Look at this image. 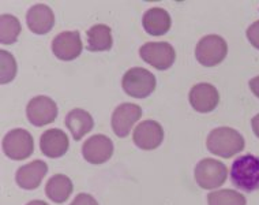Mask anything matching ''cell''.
I'll list each match as a JSON object with an SVG mask.
<instances>
[{
  "label": "cell",
  "mask_w": 259,
  "mask_h": 205,
  "mask_svg": "<svg viewBox=\"0 0 259 205\" xmlns=\"http://www.w3.org/2000/svg\"><path fill=\"white\" fill-rule=\"evenodd\" d=\"M250 89L259 98V76L255 77V78H252L250 81Z\"/></svg>",
  "instance_id": "obj_26"
},
{
  "label": "cell",
  "mask_w": 259,
  "mask_h": 205,
  "mask_svg": "<svg viewBox=\"0 0 259 205\" xmlns=\"http://www.w3.org/2000/svg\"><path fill=\"white\" fill-rule=\"evenodd\" d=\"M48 173V165L42 160H34L19 167L15 175V181L19 187L25 190H34L41 185V181Z\"/></svg>",
  "instance_id": "obj_15"
},
{
  "label": "cell",
  "mask_w": 259,
  "mask_h": 205,
  "mask_svg": "<svg viewBox=\"0 0 259 205\" xmlns=\"http://www.w3.org/2000/svg\"><path fill=\"white\" fill-rule=\"evenodd\" d=\"M82 40L79 31H62L52 41V52L58 59L70 62L82 54Z\"/></svg>",
  "instance_id": "obj_11"
},
{
  "label": "cell",
  "mask_w": 259,
  "mask_h": 205,
  "mask_svg": "<svg viewBox=\"0 0 259 205\" xmlns=\"http://www.w3.org/2000/svg\"><path fill=\"white\" fill-rule=\"evenodd\" d=\"M251 126H252V131H254V134L259 139V114L252 118V121H251Z\"/></svg>",
  "instance_id": "obj_27"
},
{
  "label": "cell",
  "mask_w": 259,
  "mask_h": 205,
  "mask_svg": "<svg viewBox=\"0 0 259 205\" xmlns=\"http://www.w3.org/2000/svg\"><path fill=\"white\" fill-rule=\"evenodd\" d=\"M70 147L67 134L60 129H48L41 134L40 149L47 157L58 159L66 155Z\"/></svg>",
  "instance_id": "obj_14"
},
{
  "label": "cell",
  "mask_w": 259,
  "mask_h": 205,
  "mask_svg": "<svg viewBox=\"0 0 259 205\" xmlns=\"http://www.w3.org/2000/svg\"><path fill=\"white\" fill-rule=\"evenodd\" d=\"M27 121L36 127L50 125L58 116V106L48 96H36L27 102Z\"/></svg>",
  "instance_id": "obj_8"
},
{
  "label": "cell",
  "mask_w": 259,
  "mask_h": 205,
  "mask_svg": "<svg viewBox=\"0 0 259 205\" xmlns=\"http://www.w3.org/2000/svg\"><path fill=\"white\" fill-rule=\"evenodd\" d=\"M244 139L237 130L231 127H219L210 131L206 141V147L213 155L220 157L235 156L244 149Z\"/></svg>",
  "instance_id": "obj_1"
},
{
  "label": "cell",
  "mask_w": 259,
  "mask_h": 205,
  "mask_svg": "<svg viewBox=\"0 0 259 205\" xmlns=\"http://www.w3.org/2000/svg\"><path fill=\"white\" fill-rule=\"evenodd\" d=\"M22 30L21 23L11 14H3L0 17V41L2 44H14L18 39L19 33Z\"/></svg>",
  "instance_id": "obj_21"
},
{
  "label": "cell",
  "mask_w": 259,
  "mask_h": 205,
  "mask_svg": "<svg viewBox=\"0 0 259 205\" xmlns=\"http://www.w3.org/2000/svg\"><path fill=\"white\" fill-rule=\"evenodd\" d=\"M2 148L11 160H25L33 155L34 140L27 130L14 129L3 137Z\"/></svg>",
  "instance_id": "obj_6"
},
{
  "label": "cell",
  "mask_w": 259,
  "mask_h": 205,
  "mask_svg": "<svg viewBox=\"0 0 259 205\" xmlns=\"http://www.w3.org/2000/svg\"><path fill=\"white\" fill-rule=\"evenodd\" d=\"M17 76V60L13 55L2 49L0 51V82L9 84Z\"/></svg>",
  "instance_id": "obj_23"
},
{
  "label": "cell",
  "mask_w": 259,
  "mask_h": 205,
  "mask_svg": "<svg viewBox=\"0 0 259 205\" xmlns=\"http://www.w3.org/2000/svg\"><path fill=\"white\" fill-rule=\"evenodd\" d=\"M113 155V143L104 134L92 135L82 147V156L90 164H103Z\"/></svg>",
  "instance_id": "obj_10"
},
{
  "label": "cell",
  "mask_w": 259,
  "mask_h": 205,
  "mask_svg": "<svg viewBox=\"0 0 259 205\" xmlns=\"http://www.w3.org/2000/svg\"><path fill=\"white\" fill-rule=\"evenodd\" d=\"M70 205H99V202L96 201L94 197H92L90 194H86V193H80L74 198Z\"/></svg>",
  "instance_id": "obj_25"
},
{
  "label": "cell",
  "mask_w": 259,
  "mask_h": 205,
  "mask_svg": "<svg viewBox=\"0 0 259 205\" xmlns=\"http://www.w3.org/2000/svg\"><path fill=\"white\" fill-rule=\"evenodd\" d=\"M231 181L243 192H254L259 189V157L244 155L237 157L231 167Z\"/></svg>",
  "instance_id": "obj_2"
},
{
  "label": "cell",
  "mask_w": 259,
  "mask_h": 205,
  "mask_svg": "<svg viewBox=\"0 0 259 205\" xmlns=\"http://www.w3.org/2000/svg\"><path fill=\"white\" fill-rule=\"evenodd\" d=\"M26 23L33 33L47 35L55 25V14L47 5L31 6L26 14Z\"/></svg>",
  "instance_id": "obj_16"
},
{
  "label": "cell",
  "mask_w": 259,
  "mask_h": 205,
  "mask_svg": "<svg viewBox=\"0 0 259 205\" xmlns=\"http://www.w3.org/2000/svg\"><path fill=\"white\" fill-rule=\"evenodd\" d=\"M88 49L92 52H101V51H109L112 48L113 40H112L111 27L97 23L88 30Z\"/></svg>",
  "instance_id": "obj_20"
},
{
  "label": "cell",
  "mask_w": 259,
  "mask_h": 205,
  "mask_svg": "<svg viewBox=\"0 0 259 205\" xmlns=\"http://www.w3.org/2000/svg\"><path fill=\"white\" fill-rule=\"evenodd\" d=\"M134 144L142 151H153L161 145L164 140L162 126L156 121L141 122L133 134Z\"/></svg>",
  "instance_id": "obj_12"
},
{
  "label": "cell",
  "mask_w": 259,
  "mask_h": 205,
  "mask_svg": "<svg viewBox=\"0 0 259 205\" xmlns=\"http://www.w3.org/2000/svg\"><path fill=\"white\" fill-rule=\"evenodd\" d=\"M188 98L191 107L202 114L214 111L220 102L219 90L215 89V86L206 82L194 85L190 90Z\"/></svg>",
  "instance_id": "obj_13"
},
{
  "label": "cell",
  "mask_w": 259,
  "mask_h": 205,
  "mask_svg": "<svg viewBox=\"0 0 259 205\" xmlns=\"http://www.w3.org/2000/svg\"><path fill=\"white\" fill-rule=\"evenodd\" d=\"M143 62L149 63L157 70H168L175 63L176 52L169 43H146L139 49Z\"/></svg>",
  "instance_id": "obj_7"
},
{
  "label": "cell",
  "mask_w": 259,
  "mask_h": 205,
  "mask_svg": "<svg viewBox=\"0 0 259 205\" xmlns=\"http://www.w3.org/2000/svg\"><path fill=\"white\" fill-rule=\"evenodd\" d=\"M72 189H74V185L67 175L56 174L48 179V182L45 185V194L51 201H54L56 204H62L71 196Z\"/></svg>",
  "instance_id": "obj_19"
},
{
  "label": "cell",
  "mask_w": 259,
  "mask_h": 205,
  "mask_svg": "<svg viewBox=\"0 0 259 205\" xmlns=\"http://www.w3.org/2000/svg\"><path fill=\"white\" fill-rule=\"evenodd\" d=\"M26 205H48L45 201H41V200H33L30 202H27Z\"/></svg>",
  "instance_id": "obj_28"
},
{
  "label": "cell",
  "mask_w": 259,
  "mask_h": 205,
  "mask_svg": "<svg viewBox=\"0 0 259 205\" xmlns=\"http://www.w3.org/2000/svg\"><path fill=\"white\" fill-rule=\"evenodd\" d=\"M228 54L227 41L219 35H207L198 41L195 58L202 66L214 67L223 62Z\"/></svg>",
  "instance_id": "obj_5"
},
{
  "label": "cell",
  "mask_w": 259,
  "mask_h": 205,
  "mask_svg": "<svg viewBox=\"0 0 259 205\" xmlns=\"http://www.w3.org/2000/svg\"><path fill=\"white\" fill-rule=\"evenodd\" d=\"M194 175H195V181L202 189L213 190L225 183L228 177V168L223 161L206 157L198 163Z\"/></svg>",
  "instance_id": "obj_4"
},
{
  "label": "cell",
  "mask_w": 259,
  "mask_h": 205,
  "mask_svg": "<svg viewBox=\"0 0 259 205\" xmlns=\"http://www.w3.org/2000/svg\"><path fill=\"white\" fill-rule=\"evenodd\" d=\"M209 205H246V197L232 189L215 190L207 194Z\"/></svg>",
  "instance_id": "obj_22"
},
{
  "label": "cell",
  "mask_w": 259,
  "mask_h": 205,
  "mask_svg": "<svg viewBox=\"0 0 259 205\" xmlns=\"http://www.w3.org/2000/svg\"><path fill=\"white\" fill-rule=\"evenodd\" d=\"M142 116V108L134 102H123L112 114L111 125L117 137L124 139Z\"/></svg>",
  "instance_id": "obj_9"
},
{
  "label": "cell",
  "mask_w": 259,
  "mask_h": 205,
  "mask_svg": "<svg viewBox=\"0 0 259 205\" xmlns=\"http://www.w3.org/2000/svg\"><path fill=\"white\" fill-rule=\"evenodd\" d=\"M247 39L254 48L259 49V21L254 22L247 29Z\"/></svg>",
  "instance_id": "obj_24"
},
{
  "label": "cell",
  "mask_w": 259,
  "mask_h": 205,
  "mask_svg": "<svg viewBox=\"0 0 259 205\" xmlns=\"http://www.w3.org/2000/svg\"><path fill=\"white\" fill-rule=\"evenodd\" d=\"M170 25L169 13L161 7H153L143 14L142 26L152 36H164L170 29Z\"/></svg>",
  "instance_id": "obj_17"
},
{
  "label": "cell",
  "mask_w": 259,
  "mask_h": 205,
  "mask_svg": "<svg viewBox=\"0 0 259 205\" xmlns=\"http://www.w3.org/2000/svg\"><path fill=\"white\" fill-rule=\"evenodd\" d=\"M156 77L154 74L143 69L133 67L125 73L121 80V86L125 93L135 98H145L150 96L156 89Z\"/></svg>",
  "instance_id": "obj_3"
},
{
  "label": "cell",
  "mask_w": 259,
  "mask_h": 205,
  "mask_svg": "<svg viewBox=\"0 0 259 205\" xmlns=\"http://www.w3.org/2000/svg\"><path fill=\"white\" fill-rule=\"evenodd\" d=\"M66 126L71 131L74 140L79 141L85 134L93 130L94 121L89 112L82 108H75L66 115Z\"/></svg>",
  "instance_id": "obj_18"
}]
</instances>
